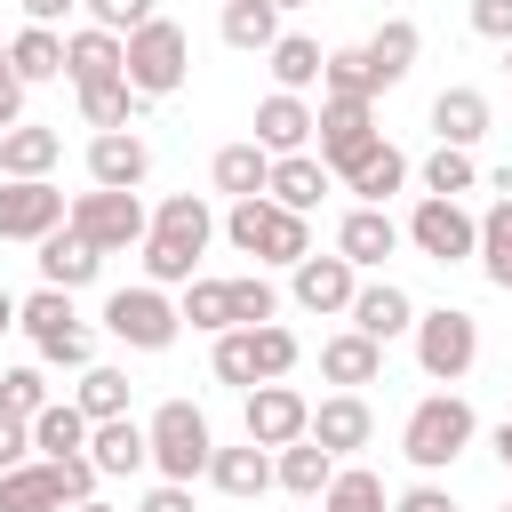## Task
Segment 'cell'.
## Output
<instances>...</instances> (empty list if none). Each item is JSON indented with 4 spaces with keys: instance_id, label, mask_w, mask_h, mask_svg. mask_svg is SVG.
Instances as JSON below:
<instances>
[{
    "instance_id": "6da1fadb",
    "label": "cell",
    "mask_w": 512,
    "mask_h": 512,
    "mask_svg": "<svg viewBox=\"0 0 512 512\" xmlns=\"http://www.w3.org/2000/svg\"><path fill=\"white\" fill-rule=\"evenodd\" d=\"M208 240H216V208H208L200 192H168L160 216H152V232H144V280H152V288H184V280H200Z\"/></svg>"
},
{
    "instance_id": "7a4b0ae2",
    "label": "cell",
    "mask_w": 512,
    "mask_h": 512,
    "mask_svg": "<svg viewBox=\"0 0 512 512\" xmlns=\"http://www.w3.org/2000/svg\"><path fill=\"white\" fill-rule=\"evenodd\" d=\"M472 432H480V416H472L464 392H424V400L408 408V424H400V456H408L416 472H448V464L472 448Z\"/></svg>"
},
{
    "instance_id": "3957f363",
    "label": "cell",
    "mask_w": 512,
    "mask_h": 512,
    "mask_svg": "<svg viewBox=\"0 0 512 512\" xmlns=\"http://www.w3.org/2000/svg\"><path fill=\"white\" fill-rule=\"evenodd\" d=\"M16 328H24V336H32V352H40V360H56V368H88V360H96V336L80 328L72 288H48V280H40V296H24V304H16Z\"/></svg>"
},
{
    "instance_id": "277c9868",
    "label": "cell",
    "mask_w": 512,
    "mask_h": 512,
    "mask_svg": "<svg viewBox=\"0 0 512 512\" xmlns=\"http://www.w3.org/2000/svg\"><path fill=\"white\" fill-rule=\"evenodd\" d=\"M416 368L432 376V384H464L472 376V360H480V320L464 312V304H440V312H416Z\"/></svg>"
},
{
    "instance_id": "5b68a950",
    "label": "cell",
    "mask_w": 512,
    "mask_h": 512,
    "mask_svg": "<svg viewBox=\"0 0 512 512\" xmlns=\"http://www.w3.org/2000/svg\"><path fill=\"white\" fill-rule=\"evenodd\" d=\"M184 72H192V40H184V24L152 16V24L128 32V88H136L144 104H152V96H176Z\"/></svg>"
},
{
    "instance_id": "8992f818",
    "label": "cell",
    "mask_w": 512,
    "mask_h": 512,
    "mask_svg": "<svg viewBox=\"0 0 512 512\" xmlns=\"http://www.w3.org/2000/svg\"><path fill=\"white\" fill-rule=\"evenodd\" d=\"M144 432H152V464H160V480H200L208 456H216V432H208V416H200L192 400H160Z\"/></svg>"
},
{
    "instance_id": "52a82bcc",
    "label": "cell",
    "mask_w": 512,
    "mask_h": 512,
    "mask_svg": "<svg viewBox=\"0 0 512 512\" xmlns=\"http://www.w3.org/2000/svg\"><path fill=\"white\" fill-rule=\"evenodd\" d=\"M80 240H96L104 256H120V248H144V232H152V216H144V200L136 192H112V184H88L80 200H72V216H64Z\"/></svg>"
},
{
    "instance_id": "ba28073f",
    "label": "cell",
    "mask_w": 512,
    "mask_h": 512,
    "mask_svg": "<svg viewBox=\"0 0 512 512\" xmlns=\"http://www.w3.org/2000/svg\"><path fill=\"white\" fill-rule=\"evenodd\" d=\"M104 328L128 344V352H168L176 344V328H184V312L168 304V288H112L104 296Z\"/></svg>"
},
{
    "instance_id": "9c48e42d",
    "label": "cell",
    "mask_w": 512,
    "mask_h": 512,
    "mask_svg": "<svg viewBox=\"0 0 512 512\" xmlns=\"http://www.w3.org/2000/svg\"><path fill=\"white\" fill-rule=\"evenodd\" d=\"M408 248H416V256H432V264H464V256H480V216H472L464 200L424 192V200H416V216H408Z\"/></svg>"
},
{
    "instance_id": "30bf717a",
    "label": "cell",
    "mask_w": 512,
    "mask_h": 512,
    "mask_svg": "<svg viewBox=\"0 0 512 512\" xmlns=\"http://www.w3.org/2000/svg\"><path fill=\"white\" fill-rule=\"evenodd\" d=\"M64 216H72V200L48 176H0V240H32L40 248Z\"/></svg>"
},
{
    "instance_id": "8fae6325",
    "label": "cell",
    "mask_w": 512,
    "mask_h": 512,
    "mask_svg": "<svg viewBox=\"0 0 512 512\" xmlns=\"http://www.w3.org/2000/svg\"><path fill=\"white\" fill-rule=\"evenodd\" d=\"M312 112H320L312 144H320V160H328V168H344L352 152H368V144H376V96H328V88H320V104H312Z\"/></svg>"
},
{
    "instance_id": "7c38bea8",
    "label": "cell",
    "mask_w": 512,
    "mask_h": 512,
    "mask_svg": "<svg viewBox=\"0 0 512 512\" xmlns=\"http://www.w3.org/2000/svg\"><path fill=\"white\" fill-rule=\"evenodd\" d=\"M288 296H296L304 312H352L360 264H352V256H304V264H288Z\"/></svg>"
},
{
    "instance_id": "4fadbf2b",
    "label": "cell",
    "mask_w": 512,
    "mask_h": 512,
    "mask_svg": "<svg viewBox=\"0 0 512 512\" xmlns=\"http://www.w3.org/2000/svg\"><path fill=\"white\" fill-rule=\"evenodd\" d=\"M64 80H72V88L128 80V40H120V32H104V24H80V32H64Z\"/></svg>"
},
{
    "instance_id": "5bb4252c",
    "label": "cell",
    "mask_w": 512,
    "mask_h": 512,
    "mask_svg": "<svg viewBox=\"0 0 512 512\" xmlns=\"http://www.w3.org/2000/svg\"><path fill=\"white\" fill-rule=\"evenodd\" d=\"M304 432H312V400H304L296 384H256V392H248V440L288 448V440H304Z\"/></svg>"
},
{
    "instance_id": "9a60e30c",
    "label": "cell",
    "mask_w": 512,
    "mask_h": 512,
    "mask_svg": "<svg viewBox=\"0 0 512 512\" xmlns=\"http://www.w3.org/2000/svg\"><path fill=\"white\" fill-rule=\"evenodd\" d=\"M152 176V144L136 128H104L88 136V184H112V192H136Z\"/></svg>"
},
{
    "instance_id": "2e32d148",
    "label": "cell",
    "mask_w": 512,
    "mask_h": 512,
    "mask_svg": "<svg viewBox=\"0 0 512 512\" xmlns=\"http://www.w3.org/2000/svg\"><path fill=\"white\" fill-rule=\"evenodd\" d=\"M336 184H344V192H352V200H368V208H384V200H392V192H400V184H408V152H400V144H384V136H376V144H368V152H352V160H344V168H336Z\"/></svg>"
},
{
    "instance_id": "e0dca14e",
    "label": "cell",
    "mask_w": 512,
    "mask_h": 512,
    "mask_svg": "<svg viewBox=\"0 0 512 512\" xmlns=\"http://www.w3.org/2000/svg\"><path fill=\"white\" fill-rule=\"evenodd\" d=\"M312 128H320V112L304 104V96H288V88H272L264 104H256V144L280 160V152H312Z\"/></svg>"
},
{
    "instance_id": "ac0fdd59",
    "label": "cell",
    "mask_w": 512,
    "mask_h": 512,
    "mask_svg": "<svg viewBox=\"0 0 512 512\" xmlns=\"http://www.w3.org/2000/svg\"><path fill=\"white\" fill-rule=\"evenodd\" d=\"M360 48H368V80H376V96H384V88H400V80L416 72V48H424V32H416L408 16H384V24H376Z\"/></svg>"
},
{
    "instance_id": "d6986e66",
    "label": "cell",
    "mask_w": 512,
    "mask_h": 512,
    "mask_svg": "<svg viewBox=\"0 0 512 512\" xmlns=\"http://www.w3.org/2000/svg\"><path fill=\"white\" fill-rule=\"evenodd\" d=\"M328 184H336V168H328L320 152H280V160H272V184H264V192H272L280 208L312 216V208L328 200Z\"/></svg>"
},
{
    "instance_id": "ffe728a7",
    "label": "cell",
    "mask_w": 512,
    "mask_h": 512,
    "mask_svg": "<svg viewBox=\"0 0 512 512\" xmlns=\"http://www.w3.org/2000/svg\"><path fill=\"white\" fill-rule=\"evenodd\" d=\"M352 328L376 336V344H392V336L416 328V296L392 288V280H360V296H352Z\"/></svg>"
},
{
    "instance_id": "44dd1931",
    "label": "cell",
    "mask_w": 512,
    "mask_h": 512,
    "mask_svg": "<svg viewBox=\"0 0 512 512\" xmlns=\"http://www.w3.org/2000/svg\"><path fill=\"white\" fill-rule=\"evenodd\" d=\"M312 440H320L328 456H352V448H368V440H376V416H368V400H360V392H328V400L312 408Z\"/></svg>"
},
{
    "instance_id": "7402d4cb",
    "label": "cell",
    "mask_w": 512,
    "mask_h": 512,
    "mask_svg": "<svg viewBox=\"0 0 512 512\" xmlns=\"http://www.w3.org/2000/svg\"><path fill=\"white\" fill-rule=\"evenodd\" d=\"M272 480L296 496V504H320L328 496V480H336V456L304 432V440H288V448H272Z\"/></svg>"
},
{
    "instance_id": "603a6c76",
    "label": "cell",
    "mask_w": 512,
    "mask_h": 512,
    "mask_svg": "<svg viewBox=\"0 0 512 512\" xmlns=\"http://www.w3.org/2000/svg\"><path fill=\"white\" fill-rule=\"evenodd\" d=\"M400 240H408V232H400V224H392L384 208H368V200H360V208H352V216L336 224V256H352L360 272H376V264H384V256H392Z\"/></svg>"
},
{
    "instance_id": "cb8c5ba5",
    "label": "cell",
    "mask_w": 512,
    "mask_h": 512,
    "mask_svg": "<svg viewBox=\"0 0 512 512\" xmlns=\"http://www.w3.org/2000/svg\"><path fill=\"white\" fill-rule=\"evenodd\" d=\"M96 272H104V248L80 240L72 224H56V232L40 240V280H48V288H88Z\"/></svg>"
},
{
    "instance_id": "d4e9b609",
    "label": "cell",
    "mask_w": 512,
    "mask_h": 512,
    "mask_svg": "<svg viewBox=\"0 0 512 512\" xmlns=\"http://www.w3.org/2000/svg\"><path fill=\"white\" fill-rule=\"evenodd\" d=\"M320 376H328L336 392H360V384H376V376H384V344H376V336H360V328H344V336H328V344H320Z\"/></svg>"
},
{
    "instance_id": "484cf974",
    "label": "cell",
    "mask_w": 512,
    "mask_h": 512,
    "mask_svg": "<svg viewBox=\"0 0 512 512\" xmlns=\"http://www.w3.org/2000/svg\"><path fill=\"white\" fill-rule=\"evenodd\" d=\"M208 480H216V496L248 504V496H264V488H272V448H264V440L216 448V456H208Z\"/></svg>"
},
{
    "instance_id": "4316f807",
    "label": "cell",
    "mask_w": 512,
    "mask_h": 512,
    "mask_svg": "<svg viewBox=\"0 0 512 512\" xmlns=\"http://www.w3.org/2000/svg\"><path fill=\"white\" fill-rule=\"evenodd\" d=\"M88 456H96V472H144L152 464V432L136 424V416H104L96 432H88Z\"/></svg>"
},
{
    "instance_id": "83f0119b",
    "label": "cell",
    "mask_w": 512,
    "mask_h": 512,
    "mask_svg": "<svg viewBox=\"0 0 512 512\" xmlns=\"http://www.w3.org/2000/svg\"><path fill=\"white\" fill-rule=\"evenodd\" d=\"M0 512H64V480H56V464L40 456H24V464H8L0 472Z\"/></svg>"
},
{
    "instance_id": "f1b7e54d",
    "label": "cell",
    "mask_w": 512,
    "mask_h": 512,
    "mask_svg": "<svg viewBox=\"0 0 512 512\" xmlns=\"http://www.w3.org/2000/svg\"><path fill=\"white\" fill-rule=\"evenodd\" d=\"M8 72H16L24 88L64 80V32H56V24H24V32L8 40Z\"/></svg>"
},
{
    "instance_id": "f546056e",
    "label": "cell",
    "mask_w": 512,
    "mask_h": 512,
    "mask_svg": "<svg viewBox=\"0 0 512 512\" xmlns=\"http://www.w3.org/2000/svg\"><path fill=\"white\" fill-rule=\"evenodd\" d=\"M432 136L472 152V144L488 136V96H480V88H440V96H432Z\"/></svg>"
},
{
    "instance_id": "4dcf8cb0",
    "label": "cell",
    "mask_w": 512,
    "mask_h": 512,
    "mask_svg": "<svg viewBox=\"0 0 512 512\" xmlns=\"http://www.w3.org/2000/svg\"><path fill=\"white\" fill-rule=\"evenodd\" d=\"M56 160H64V136L40 128V120H16V128L0 136V176H48Z\"/></svg>"
},
{
    "instance_id": "1f68e13d",
    "label": "cell",
    "mask_w": 512,
    "mask_h": 512,
    "mask_svg": "<svg viewBox=\"0 0 512 512\" xmlns=\"http://www.w3.org/2000/svg\"><path fill=\"white\" fill-rule=\"evenodd\" d=\"M208 176H216L224 200H256V192L272 184V152H264L256 136H248V144H224V152L208 160Z\"/></svg>"
},
{
    "instance_id": "d6a6232c",
    "label": "cell",
    "mask_w": 512,
    "mask_h": 512,
    "mask_svg": "<svg viewBox=\"0 0 512 512\" xmlns=\"http://www.w3.org/2000/svg\"><path fill=\"white\" fill-rule=\"evenodd\" d=\"M264 64H272V88L304 96V88H320V64H328V48H320V40H304V32H280V40L264 48Z\"/></svg>"
},
{
    "instance_id": "836d02e7",
    "label": "cell",
    "mask_w": 512,
    "mask_h": 512,
    "mask_svg": "<svg viewBox=\"0 0 512 512\" xmlns=\"http://www.w3.org/2000/svg\"><path fill=\"white\" fill-rule=\"evenodd\" d=\"M88 432H96V416H88L80 400H48V408L32 416V448H40V456H80Z\"/></svg>"
},
{
    "instance_id": "e575fe53",
    "label": "cell",
    "mask_w": 512,
    "mask_h": 512,
    "mask_svg": "<svg viewBox=\"0 0 512 512\" xmlns=\"http://www.w3.org/2000/svg\"><path fill=\"white\" fill-rule=\"evenodd\" d=\"M272 40H280V8H272V0H224V48L264 56Z\"/></svg>"
},
{
    "instance_id": "d590c367",
    "label": "cell",
    "mask_w": 512,
    "mask_h": 512,
    "mask_svg": "<svg viewBox=\"0 0 512 512\" xmlns=\"http://www.w3.org/2000/svg\"><path fill=\"white\" fill-rule=\"evenodd\" d=\"M272 224H280V200H272V192H256V200H232V208H224V240H232L240 256H256V264H264Z\"/></svg>"
},
{
    "instance_id": "8d00e7d4",
    "label": "cell",
    "mask_w": 512,
    "mask_h": 512,
    "mask_svg": "<svg viewBox=\"0 0 512 512\" xmlns=\"http://www.w3.org/2000/svg\"><path fill=\"white\" fill-rule=\"evenodd\" d=\"M320 512H392V496H384V480H376L368 464H336V480H328Z\"/></svg>"
},
{
    "instance_id": "74e56055",
    "label": "cell",
    "mask_w": 512,
    "mask_h": 512,
    "mask_svg": "<svg viewBox=\"0 0 512 512\" xmlns=\"http://www.w3.org/2000/svg\"><path fill=\"white\" fill-rule=\"evenodd\" d=\"M480 272H488V280L512 296V192H504V200L480 216Z\"/></svg>"
},
{
    "instance_id": "f35d334b",
    "label": "cell",
    "mask_w": 512,
    "mask_h": 512,
    "mask_svg": "<svg viewBox=\"0 0 512 512\" xmlns=\"http://www.w3.org/2000/svg\"><path fill=\"white\" fill-rule=\"evenodd\" d=\"M136 112H144V96H136L128 80H104V88H80V120H88L96 136H104V128H128Z\"/></svg>"
},
{
    "instance_id": "ab89813d",
    "label": "cell",
    "mask_w": 512,
    "mask_h": 512,
    "mask_svg": "<svg viewBox=\"0 0 512 512\" xmlns=\"http://www.w3.org/2000/svg\"><path fill=\"white\" fill-rule=\"evenodd\" d=\"M192 328H208V336H224L232 328V280H184V304H176Z\"/></svg>"
},
{
    "instance_id": "60d3db41",
    "label": "cell",
    "mask_w": 512,
    "mask_h": 512,
    "mask_svg": "<svg viewBox=\"0 0 512 512\" xmlns=\"http://www.w3.org/2000/svg\"><path fill=\"white\" fill-rule=\"evenodd\" d=\"M72 400H80V408H88L96 424H104V416H128V376H120V368H104V360H88V368H80V392H72Z\"/></svg>"
},
{
    "instance_id": "b9f144b4",
    "label": "cell",
    "mask_w": 512,
    "mask_h": 512,
    "mask_svg": "<svg viewBox=\"0 0 512 512\" xmlns=\"http://www.w3.org/2000/svg\"><path fill=\"white\" fill-rule=\"evenodd\" d=\"M480 184V168H472V152L464 144H440L432 160H424V192H440V200H464Z\"/></svg>"
},
{
    "instance_id": "7bdbcfd3",
    "label": "cell",
    "mask_w": 512,
    "mask_h": 512,
    "mask_svg": "<svg viewBox=\"0 0 512 512\" xmlns=\"http://www.w3.org/2000/svg\"><path fill=\"white\" fill-rule=\"evenodd\" d=\"M320 88H328V96H376V80H368V48H328Z\"/></svg>"
},
{
    "instance_id": "ee69618b",
    "label": "cell",
    "mask_w": 512,
    "mask_h": 512,
    "mask_svg": "<svg viewBox=\"0 0 512 512\" xmlns=\"http://www.w3.org/2000/svg\"><path fill=\"white\" fill-rule=\"evenodd\" d=\"M272 312H280V288H272L264 272H240V280H232V328H264Z\"/></svg>"
},
{
    "instance_id": "f6af8a7d",
    "label": "cell",
    "mask_w": 512,
    "mask_h": 512,
    "mask_svg": "<svg viewBox=\"0 0 512 512\" xmlns=\"http://www.w3.org/2000/svg\"><path fill=\"white\" fill-rule=\"evenodd\" d=\"M48 400H56V392H48V376H40V368H8V376H0V408H8V416H24V424H32Z\"/></svg>"
},
{
    "instance_id": "bcb514c9",
    "label": "cell",
    "mask_w": 512,
    "mask_h": 512,
    "mask_svg": "<svg viewBox=\"0 0 512 512\" xmlns=\"http://www.w3.org/2000/svg\"><path fill=\"white\" fill-rule=\"evenodd\" d=\"M80 8H88V24H104V32H120V40H128L136 24H152V16H160L152 0H80Z\"/></svg>"
},
{
    "instance_id": "7dc6e473",
    "label": "cell",
    "mask_w": 512,
    "mask_h": 512,
    "mask_svg": "<svg viewBox=\"0 0 512 512\" xmlns=\"http://www.w3.org/2000/svg\"><path fill=\"white\" fill-rule=\"evenodd\" d=\"M48 464H56V480H64V504H88V496H96V480H104L88 448H80V456H48Z\"/></svg>"
},
{
    "instance_id": "c3c4849f",
    "label": "cell",
    "mask_w": 512,
    "mask_h": 512,
    "mask_svg": "<svg viewBox=\"0 0 512 512\" xmlns=\"http://www.w3.org/2000/svg\"><path fill=\"white\" fill-rule=\"evenodd\" d=\"M472 32L504 48V40H512V0H472Z\"/></svg>"
},
{
    "instance_id": "681fc988",
    "label": "cell",
    "mask_w": 512,
    "mask_h": 512,
    "mask_svg": "<svg viewBox=\"0 0 512 512\" xmlns=\"http://www.w3.org/2000/svg\"><path fill=\"white\" fill-rule=\"evenodd\" d=\"M24 456H32V424L0 408V472H8V464H24Z\"/></svg>"
},
{
    "instance_id": "f907efd6",
    "label": "cell",
    "mask_w": 512,
    "mask_h": 512,
    "mask_svg": "<svg viewBox=\"0 0 512 512\" xmlns=\"http://www.w3.org/2000/svg\"><path fill=\"white\" fill-rule=\"evenodd\" d=\"M136 512H200V504H192V480H160V488H152Z\"/></svg>"
},
{
    "instance_id": "816d5d0a",
    "label": "cell",
    "mask_w": 512,
    "mask_h": 512,
    "mask_svg": "<svg viewBox=\"0 0 512 512\" xmlns=\"http://www.w3.org/2000/svg\"><path fill=\"white\" fill-rule=\"evenodd\" d=\"M392 512H456V504H448V488H432V480H416L408 496H392Z\"/></svg>"
},
{
    "instance_id": "f5cc1de1",
    "label": "cell",
    "mask_w": 512,
    "mask_h": 512,
    "mask_svg": "<svg viewBox=\"0 0 512 512\" xmlns=\"http://www.w3.org/2000/svg\"><path fill=\"white\" fill-rule=\"evenodd\" d=\"M16 120H24V80H16V72H0V136H8Z\"/></svg>"
},
{
    "instance_id": "db71d44e",
    "label": "cell",
    "mask_w": 512,
    "mask_h": 512,
    "mask_svg": "<svg viewBox=\"0 0 512 512\" xmlns=\"http://www.w3.org/2000/svg\"><path fill=\"white\" fill-rule=\"evenodd\" d=\"M80 0H24V24H64Z\"/></svg>"
},
{
    "instance_id": "11a10c76",
    "label": "cell",
    "mask_w": 512,
    "mask_h": 512,
    "mask_svg": "<svg viewBox=\"0 0 512 512\" xmlns=\"http://www.w3.org/2000/svg\"><path fill=\"white\" fill-rule=\"evenodd\" d=\"M488 448H496V464H504V472H512V416H504V424H496V432H488Z\"/></svg>"
},
{
    "instance_id": "9f6ffc18",
    "label": "cell",
    "mask_w": 512,
    "mask_h": 512,
    "mask_svg": "<svg viewBox=\"0 0 512 512\" xmlns=\"http://www.w3.org/2000/svg\"><path fill=\"white\" fill-rule=\"evenodd\" d=\"M0 328H16V296L8 288H0Z\"/></svg>"
},
{
    "instance_id": "6f0895ef",
    "label": "cell",
    "mask_w": 512,
    "mask_h": 512,
    "mask_svg": "<svg viewBox=\"0 0 512 512\" xmlns=\"http://www.w3.org/2000/svg\"><path fill=\"white\" fill-rule=\"evenodd\" d=\"M64 512H112V504H104V496H88V504H64Z\"/></svg>"
},
{
    "instance_id": "680465c9",
    "label": "cell",
    "mask_w": 512,
    "mask_h": 512,
    "mask_svg": "<svg viewBox=\"0 0 512 512\" xmlns=\"http://www.w3.org/2000/svg\"><path fill=\"white\" fill-rule=\"evenodd\" d=\"M0 72H8V40H0Z\"/></svg>"
},
{
    "instance_id": "91938a15",
    "label": "cell",
    "mask_w": 512,
    "mask_h": 512,
    "mask_svg": "<svg viewBox=\"0 0 512 512\" xmlns=\"http://www.w3.org/2000/svg\"><path fill=\"white\" fill-rule=\"evenodd\" d=\"M272 8H304V0H272Z\"/></svg>"
},
{
    "instance_id": "94428289",
    "label": "cell",
    "mask_w": 512,
    "mask_h": 512,
    "mask_svg": "<svg viewBox=\"0 0 512 512\" xmlns=\"http://www.w3.org/2000/svg\"><path fill=\"white\" fill-rule=\"evenodd\" d=\"M504 72H512V40H504Z\"/></svg>"
},
{
    "instance_id": "6125c7cd",
    "label": "cell",
    "mask_w": 512,
    "mask_h": 512,
    "mask_svg": "<svg viewBox=\"0 0 512 512\" xmlns=\"http://www.w3.org/2000/svg\"><path fill=\"white\" fill-rule=\"evenodd\" d=\"M0 376H8V368H0Z\"/></svg>"
},
{
    "instance_id": "be15d7a7",
    "label": "cell",
    "mask_w": 512,
    "mask_h": 512,
    "mask_svg": "<svg viewBox=\"0 0 512 512\" xmlns=\"http://www.w3.org/2000/svg\"><path fill=\"white\" fill-rule=\"evenodd\" d=\"M504 512H512V504H504Z\"/></svg>"
}]
</instances>
